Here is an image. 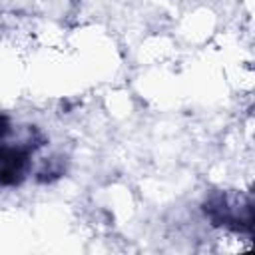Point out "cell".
<instances>
[{
  "mask_svg": "<svg viewBox=\"0 0 255 255\" xmlns=\"http://www.w3.org/2000/svg\"><path fill=\"white\" fill-rule=\"evenodd\" d=\"M10 133L0 137V185L22 183L30 167V153L44 145V135L34 128H28L20 141H10Z\"/></svg>",
  "mask_w": 255,
  "mask_h": 255,
  "instance_id": "obj_1",
  "label": "cell"
},
{
  "mask_svg": "<svg viewBox=\"0 0 255 255\" xmlns=\"http://www.w3.org/2000/svg\"><path fill=\"white\" fill-rule=\"evenodd\" d=\"M203 209L213 225L233 231H251L253 227V203L243 193H215Z\"/></svg>",
  "mask_w": 255,
  "mask_h": 255,
  "instance_id": "obj_2",
  "label": "cell"
}]
</instances>
